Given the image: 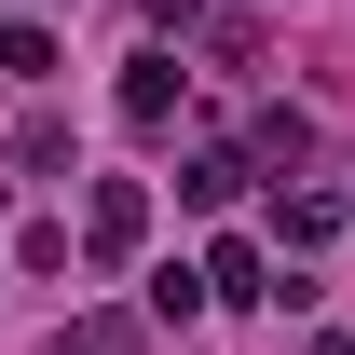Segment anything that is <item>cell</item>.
Here are the masks:
<instances>
[{
    "mask_svg": "<svg viewBox=\"0 0 355 355\" xmlns=\"http://www.w3.org/2000/svg\"><path fill=\"white\" fill-rule=\"evenodd\" d=\"M83 246L96 260H137V246H150V191H137V178H110V191L83 205Z\"/></svg>",
    "mask_w": 355,
    "mask_h": 355,
    "instance_id": "6da1fadb",
    "label": "cell"
},
{
    "mask_svg": "<svg viewBox=\"0 0 355 355\" xmlns=\"http://www.w3.org/2000/svg\"><path fill=\"white\" fill-rule=\"evenodd\" d=\"M191 287H205V301H273V246H246V232H219Z\"/></svg>",
    "mask_w": 355,
    "mask_h": 355,
    "instance_id": "7a4b0ae2",
    "label": "cell"
},
{
    "mask_svg": "<svg viewBox=\"0 0 355 355\" xmlns=\"http://www.w3.org/2000/svg\"><path fill=\"white\" fill-rule=\"evenodd\" d=\"M178 83H191L178 55H137V69H123V123H137V137H164V123H178Z\"/></svg>",
    "mask_w": 355,
    "mask_h": 355,
    "instance_id": "3957f363",
    "label": "cell"
},
{
    "mask_svg": "<svg viewBox=\"0 0 355 355\" xmlns=\"http://www.w3.org/2000/svg\"><path fill=\"white\" fill-rule=\"evenodd\" d=\"M232 191H246V150H219V137H205V150L178 164V205H232Z\"/></svg>",
    "mask_w": 355,
    "mask_h": 355,
    "instance_id": "277c9868",
    "label": "cell"
},
{
    "mask_svg": "<svg viewBox=\"0 0 355 355\" xmlns=\"http://www.w3.org/2000/svg\"><path fill=\"white\" fill-rule=\"evenodd\" d=\"M260 164H314V123H301V110H260V123H246V178H260Z\"/></svg>",
    "mask_w": 355,
    "mask_h": 355,
    "instance_id": "5b68a950",
    "label": "cell"
},
{
    "mask_svg": "<svg viewBox=\"0 0 355 355\" xmlns=\"http://www.w3.org/2000/svg\"><path fill=\"white\" fill-rule=\"evenodd\" d=\"M342 219H355L342 191H287V219H273V232H287V246H328V232H342Z\"/></svg>",
    "mask_w": 355,
    "mask_h": 355,
    "instance_id": "8992f818",
    "label": "cell"
},
{
    "mask_svg": "<svg viewBox=\"0 0 355 355\" xmlns=\"http://www.w3.org/2000/svg\"><path fill=\"white\" fill-rule=\"evenodd\" d=\"M0 69H14V83H42V69H69V55H55V28H0Z\"/></svg>",
    "mask_w": 355,
    "mask_h": 355,
    "instance_id": "52a82bcc",
    "label": "cell"
},
{
    "mask_svg": "<svg viewBox=\"0 0 355 355\" xmlns=\"http://www.w3.org/2000/svg\"><path fill=\"white\" fill-rule=\"evenodd\" d=\"M69 355H137V314H83V328H69Z\"/></svg>",
    "mask_w": 355,
    "mask_h": 355,
    "instance_id": "ba28073f",
    "label": "cell"
}]
</instances>
